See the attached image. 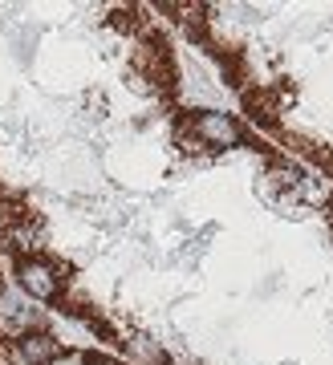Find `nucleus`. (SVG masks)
I'll use <instances>...</instances> for the list:
<instances>
[{"mask_svg":"<svg viewBox=\"0 0 333 365\" xmlns=\"http://www.w3.org/2000/svg\"><path fill=\"white\" fill-rule=\"evenodd\" d=\"M13 268H16L21 288H25L29 297L45 300V304H61L65 288H69V280H74V268H69L65 260H57V256H49V252H37V256H16Z\"/></svg>","mask_w":333,"mask_h":365,"instance_id":"1","label":"nucleus"},{"mask_svg":"<svg viewBox=\"0 0 333 365\" xmlns=\"http://www.w3.org/2000/svg\"><path fill=\"white\" fill-rule=\"evenodd\" d=\"M175 134H179V143H192V146H240L244 143L240 122L228 114H216V110H179Z\"/></svg>","mask_w":333,"mask_h":365,"instance_id":"2","label":"nucleus"},{"mask_svg":"<svg viewBox=\"0 0 333 365\" xmlns=\"http://www.w3.org/2000/svg\"><path fill=\"white\" fill-rule=\"evenodd\" d=\"M16 353H21L25 365H49L53 357H61V349L53 345L49 333H25V337L16 341Z\"/></svg>","mask_w":333,"mask_h":365,"instance_id":"3","label":"nucleus"}]
</instances>
